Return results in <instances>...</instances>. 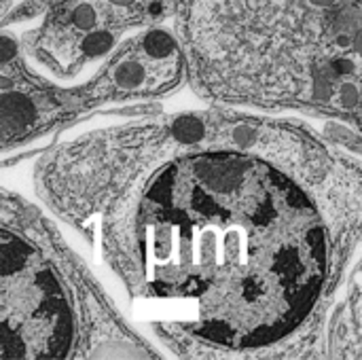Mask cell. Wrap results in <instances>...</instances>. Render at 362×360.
Segmentation results:
<instances>
[{
  "label": "cell",
  "mask_w": 362,
  "mask_h": 360,
  "mask_svg": "<svg viewBox=\"0 0 362 360\" xmlns=\"http://www.w3.org/2000/svg\"><path fill=\"white\" fill-rule=\"evenodd\" d=\"M318 356L362 359V244L327 312Z\"/></svg>",
  "instance_id": "cell-5"
},
{
  "label": "cell",
  "mask_w": 362,
  "mask_h": 360,
  "mask_svg": "<svg viewBox=\"0 0 362 360\" xmlns=\"http://www.w3.org/2000/svg\"><path fill=\"white\" fill-rule=\"evenodd\" d=\"M136 108L66 127L36 202L178 356H305L362 244V153L310 117Z\"/></svg>",
  "instance_id": "cell-1"
},
{
  "label": "cell",
  "mask_w": 362,
  "mask_h": 360,
  "mask_svg": "<svg viewBox=\"0 0 362 360\" xmlns=\"http://www.w3.org/2000/svg\"><path fill=\"white\" fill-rule=\"evenodd\" d=\"M174 32L199 100L362 140V0H182Z\"/></svg>",
  "instance_id": "cell-2"
},
{
  "label": "cell",
  "mask_w": 362,
  "mask_h": 360,
  "mask_svg": "<svg viewBox=\"0 0 362 360\" xmlns=\"http://www.w3.org/2000/svg\"><path fill=\"white\" fill-rule=\"evenodd\" d=\"M51 212L19 189L2 193V356H151L104 297L106 284L55 233Z\"/></svg>",
  "instance_id": "cell-3"
},
{
  "label": "cell",
  "mask_w": 362,
  "mask_h": 360,
  "mask_svg": "<svg viewBox=\"0 0 362 360\" xmlns=\"http://www.w3.org/2000/svg\"><path fill=\"white\" fill-rule=\"evenodd\" d=\"M185 81L182 45L176 32L159 28L127 40L89 81L76 87L55 89L21 74H2L4 155L74 125L83 112L108 104L155 100L172 93Z\"/></svg>",
  "instance_id": "cell-4"
}]
</instances>
